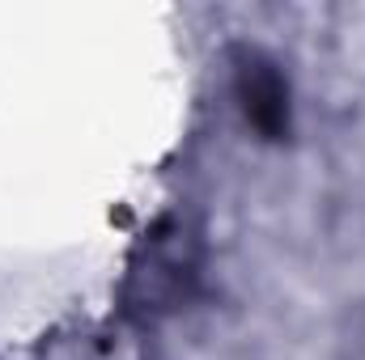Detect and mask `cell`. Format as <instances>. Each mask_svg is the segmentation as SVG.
<instances>
[{
  "label": "cell",
  "mask_w": 365,
  "mask_h": 360,
  "mask_svg": "<svg viewBox=\"0 0 365 360\" xmlns=\"http://www.w3.org/2000/svg\"><path fill=\"white\" fill-rule=\"evenodd\" d=\"M191 275H195V263H191V255H187V233L162 225V229L145 242L140 263L132 268L128 297H132L140 309H170L182 292H187Z\"/></svg>",
  "instance_id": "1"
},
{
  "label": "cell",
  "mask_w": 365,
  "mask_h": 360,
  "mask_svg": "<svg viewBox=\"0 0 365 360\" xmlns=\"http://www.w3.org/2000/svg\"><path fill=\"white\" fill-rule=\"evenodd\" d=\"M234 93L242 102L247 123L264 140L289 136V85L264 51H251V47L234 51Z\"/></svg>",
  "instance_id": "2"
}]
</instances>
